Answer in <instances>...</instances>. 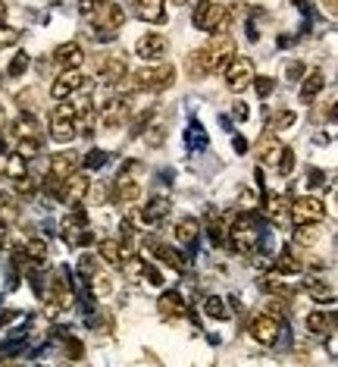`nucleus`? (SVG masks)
Wrapping results in <instances>:
<instances>
[{"mask_svg": "<svg viewBox=\"0 0 338 367\" xmlns=\"http://www.w3.org/2000/svg\"><path fill=\"white\" fill-rule=\"evenodd\" d=\"M197 57H201V66L207 75L213 73H223L226 66L232 63V57H235V41L229 38V35H213V41H210L207 48L197 50Z\"/></svg>", "mask_w": 338, "mask_h": 367, "instance_id": "f257e3e1", "label": "nucleus"}, {"mask_svg": "<svg viewBox=\"0 0 338 367\" xmlns=\"http://www.w3.org/2000/svg\"><path fill=\"white\" fill-rule=\"evenodd\" d=\"M79 135V126H75V97H63L54 107V120H50V138L60 144H69Z\"/></svg>", "mask_w": 338, "mask_h": 367, "instance_id": "f03ea898", "label": "nucleus"}, {"mask_svg": "<svg viewBox=\"0 0 338 367\" xmlns=\"http://www.w3.org/2000/svg\"><path fill=\"white\" fill-rule=\"evenodd\" d=\"M176 82V69L169 63L160 66H141L138 73H132V88L135 91H163Z\"/></svg>", "mask_w": 338, "mask_h": 367, "instance_id": "7ed1b4c3", "label": "nucleus"}, {"mask_svg": "<svg viewBox=\"0 0 338 367\" xmlns=\"http://www.w3.org/2000/svg\"><path fill=\"white\" fill-rule=\"evenodd\" d=\"M91 16H95L91 22H95L97 38H113V35L126 26V10H122L116 0H103V3H97Z\"/></svg>", "mask_w": 338, "mask_h": 367, "instance_id": "20e7f679", "label": "nucleus"}, {"mask_svg": "<svg viewBox=\"0 0 338 367\" xmlns=\"http://www.w3.org/2000/svg\"><path fill=\"white\" fill-rule=\"evenodd\" d=\"M60 232H63V242L72 245V248H81V245L95 242V236H91V229H88V217H85V211H81V204L72 207V214L60 223Z\"/></svg>", "mask_w": 338, "mask_h": 367, "instance_id": "39448f33", "label": "nucleus"}, {"mask_svg": "<svg viewBox=\"0 0 338 367\" xmlns=\"http://www.w3.org/2000/svg\"><path fill=\"white\" fill-rule=\"evenodd\" d=\"M229 19H232V13H229V7H223V3H203V7L195 10V26L201 28V32H210V35L226 32Z\"/></svg>", "mask_w": 338, "mask_h": 367, "instance_id": "423d86ee", "label": "nucleus"}, {"mask_svg": "<svg viewBox=\"0 0 338 367\" xmlns=\"http://www.w3.org/2000/svg\"><path fill=\"white\" fill-rule=\"evenodd\" d=\"M91 191V179L88 173L81 170H72L66 179L60 182V189H57V198H60L63 204H69V207H79L81 201H85V195Z\"/></svg>", "mask_w": 338, "mask_h": 367, "instance_id": "0eeeda50", "label": "nucleus"}, {"mask_svg": "<svg viewBox=\"0 0 338 367\" xmlns=\"http://www.w3.org/2000/svg\"><path fill=\"white\" fill-rule=\"evenodd\" d=\"M229 242H232V248H235L238 254L254 252V248H257V226H254V220L241 214V217L232 223V229H229Z\"/></svg>", "mask_w": 338, "mask_h": 367, "instance_id": "6e6552de", "label": "nucleus"}, {"mask_svg": "<svg viewBox=\"0 0 338 367\" xmlns=\"http://www.w3.org/2000/svg\"><path fill=\"white\" fill-rule=\"evenodd\" d=\"M323 217H326L323 198L307 195V198L291 201V223H323Z\"/></svg>", "mask_w": 338, "mask_h": 367, "instance_id": "1a4fd4ad", "label": "nucleus"}, {"mask_svg": "<svg viewBox=\"0 0 338 367\" xmlns=\"http://www.w3.org/2000/svg\"><path fill=\"white\" fill-rule=\"evenodd\" d=\"M72 170H75V157H72V151H60V154H54V157H50L48 179H44V191L57 198V189H60V182H63V179H66Z\"/></svg>", "mask_w": 338, "mask_h": 367, "instance_id": "9d476101", "label": "nucleus"}, {"mask_svg": "<svg viewBox=\"0 0 338 367\" xmlns=\"http://www.w3.org/2000/svg\"><path fill=\"white\" fill-rule=\"evenodd\" d=\"M254 63L248 57H232V63L226 66V88L229 91H244L254 82Z\"/></svg>", "mask_w": 338, "mask_h": 367, "instance_id": "9b49d317", "label": "nucleus"}, {"mask_svg": "<svg viewBox=\"0 0 338 367\" xmlns=\"http://www.w3.org/2000/svg\"><path fill=\"white\" fill-rule=\"evenodd\" d=\"M129 75V60L126 54H103L101 63H97V79L103 85H119L122 79Z\"/></svg>", "mask_w": 338, "mask_h": 367, "instance_id": "f8f14e48", "label": "nucleus"}, {"mask_svg": "<svg viewBox=\"0 0 338 367\" xmlns=\"http://www.w3.org/2000/svg\"><path fill=\"white\" fill-rule=\"evenodd\" d=\"M48 301H50V311H69V308L75 305V292H72V285H69L66 273H57V276H50Z\"/></svg>", "mask_w": 338, "mask_h": 367, "instance_id": "ddd939ff", "label": "nucleus"}, {"mask_svg": "<svg viewBox=\"0 0 338 367\" xmlns=\"http://www.w3.org/2000/svg\"><path fill=\"white\" fill-rule=\"evenodd\" d=\"M85 88V75H81V69H60V75L54 79V85H50V97L54 101H63V97H72L75 91Z\"/></svg>", "mask_w": 338, "mask_h": 367, "instance_id": "4468645a", "label": "nucleus"}, {"mask_svg": "<svg viewBox=\"0 0 338 367\" xmlns=\"http://www.w3.org/2000/svg\"><path fill=\"white\" fill-rule=\"evenodd\" d=\"M285 144L276 138V132L266 129L264 135L257 138V144H254V154H257V160L264 163V167H279V157H282Z\"/></svg>", "mask_w": 338, "mask_h": 367, "instance_id": "2eb2a0df", "label": "nucleus"}, {"mask_svg": "<svg viewBox=\"0 0 338 367\" xmlns=\"http://www.w3.org/2000/svg\"><path fill=\"white\" fill-rule=\"evenodd\" d=\"M113 201L122 204V207H129L132 201H138L141 198V185H138V179H132L126 170H119V176L113 179Z\"/></svg>", "mask_w": 338, "mask_h": 367, "instance_id": "dca6fc26", "label": "nucleus"}, {"mask_svg": "<svg viewBox=\"0 0 338 367\" xmlns=\"http://www.w3.org/2000/svg\"><path fill=\"white\" fill-rule=\"evenodd\" d=\"M250 336L260 342V346H272L279 339V317L272 314H257L250 320Z\"/></svg>", "mask_w": 338, "mask_h": 367, "instance_id": "f3484780", "label": "nucleus"}, {"mask_svg": "<svg viewBox=\"0 0 338 367\" xmlns=\"http://www.w3.org/2000/svg\"><path fill=\"white\" fill-rule=\"evenodd\" d=\"M10 132H13L16 142H41V122L34 113H22Z\"/></svg>", "mask_w": 338, "mask_h": 367, "instance_id": "a211bd4d", "label": "nucleus"}, {"mask_svg": "<svg viewBox=\"0 0 338 367\" xmlns=\"http://www.w3.org/2000/svg\"><path fill=\"white\" fill-rule=\"evenodd\" d=\"M266 217H270L276 226L288 229V226H291V201H288L285 195H272V198H266Z\"/></svg>", "mask_w": 338, "mask_h": 367, "instance_id": "6ab92c4d", "label": "nucleus"}, {"mask_svg": "<svg viewBox=\"0 0 338 367\" xmlns=\"http://www.w3.org/2000/svg\"><path fill=\"white\" fill-rule=\"evenodd\" d=\"M135 54L144 57V60H160V57L166 54V38H163V35H154V32L141 35L135 44Z\"/></svg>", "mask_w": 338, "mask_h": 367, "instance_id": "aec40b11", "label": "nucleus"}, {"mask_svg": "<svg viewBox=\"0 0 338 367\" xmlns=\"http://www.w3.org/2000/svg\"><path fill=\"white\" fill-rule=\"evenodd\" d=\"M135 16L148 26H160L166 19V3L163 0H135Z\"/></svg>", "mask_w": 338, "mask_h": 367, "instance_id": "412c9836", "label": "nucleus"}, {"mask_svg": "<svg viewBox=\"0 0 338 367\" xmlns=\"http://www.w3.org/2000/svg\"><path fill=\"white\" fill-rule=\"evenodd\" d=\"M54 63L60 69H79L81 63H85V50H81L75 41H69V44H60V48L54 50Z\"/></svg>", "mask_w": 338, "mask_h": 367, "instance_id": "4be33fe9", "label": "nucleus"}, {"mask_svg": "<svg viewBox=\"0 0 338 367\" xmlns=\"http://www.w3.org/2000/svg\"><path fill=\"white\" fill-rule=\"evenodd\" d=\"M126 254H129V252L122 248V242H119V238H101V242H97V258H101V261H107L110 267H119Z\"/></svg>", "mask_w": 338, "mask_h": 367, "instance_id": "5701e85b", "label": "nucleus"}, {"mask_svg": "<svg viewBox=\"0 0 338 367\" xmlns=\"http://www.w3.org/2000/svg\"><path fill=\"white\" fill-rule=\"evenodd\" d=\"M169 207H172V204H169V198L157 195V198H150V201L144 204V207H141V214H138V217H141L144 223H160V220L169 214Z\"/></svg>", "mask_w": 338, "mask_h": 367, "instance_id": "b1692460", "label": "nucleus"}, {"mask_svg": "<svg viewBox=\"0 0 338 367\" xmlns=\"http://www.w3.org/2000/svg\"><path fill=\"white\" fill-rule=\"evenodd\" d=\"M323 85H326V75H323V69H313V73H304V79H301V101L304 104H310L313 97L323 91Z\"/></svg>", "mask_w": 338, "mask_h": 367, "instance_id": "393cba45", "label": "nucleus"}, {"mask_svg": "<svg viewBox=\"0 0 338 367\" xmlns=\"http://www.w3.org/2000/svg\"><path fill=\"white\" fill-rule=\"evenodd\" d=\"M157 308H160V314L166 320H172V317H182L188 308H185V299L179 292H163L160 295V301H157Z\"/></svg>", "mask_w": 338, "mask_h": 367, "instance_id": "a878e982", "label": "nucleus"}, {"mask_svg": "<svg viewBox=\"0 0 338 367\" xmlns=\"http://www.w3.org/2000/svg\"><path fill=\"white\" fill-rule=\"evenodd\" d=\"M272 270H276L279 276H298V273L304 270V264H301L298 252H282L276 261H272Z\"/></svg>", "mask_w": 338, "mask_h": 367, "instance_id": "bb28decb", "label": "nucleus"}, {"mask_svg": "<svg viewBox=\"0 0 338 367\" xmlns=\"http://www.w3.org/2000/svg\"><path fill=\"white\" fill-rule=\"evenodd\" d=\"M0 173L3 176H10V179H22L28 173V163H26V157L22 154H7V157H0Z\"/></svg>", "mask_w": 338, "mask_h": 367, "instance_id": "cd10ccee", "label": "nucleus"}, {"mask_svg": "<svg viewBox=\"0 0 338 367\" xmlns=\"http://www.w3.org/2000/svg\"><path fill=\"white\" fill-rule=\"evenodd\" d=\"M207 229H210V242L217 245V248H223L226 238H229V232H226V220L219 217L213 207L207 211Z\"/></svg>", "mask_w": 338, "mask_h": 367, "instance_id": "c85d7f7f", "label": "nucleus"}, {"mask_svg": "<svg viewBox=\"0 0 338 367\" xmlns=\"http://www.w3.org/2000/svg\"><path fill=\"white\" fill-rule=\"evenodd\" d=\"M319 236H323V226H317V223H298L295 242H298V248H313V245L319 242Z\"/></svg>", "mask_w": 338, "mask_h": 367, "instance_id": "c756f323", "label": "nucleus"}, {"mask_svg": "<svg viewBox=\"0 0 338 367\" xmlns=\"http://www.w3.org/2000/svg\"><path fill=\"white\" fill-rule=\"evenodd\" d=\"M197 236H201V223H197L195 217H185L182 223L176 226V242H179V245H191V242H197Z\"/></svg>", "mask_w": 338, "mask_h": 367, "instance_id": "7c9ffc66", "label": "nucleus"}, {"mask_svg": "<svg viewBox=\"0 0 338 367\" xmlns=\"http://www.w3.org/2000/svg\"><path fill=\"white\" fill-rule=\"evenodd\" d=\"M332 323H335V320H332V311H329V314L313 311L310 317H307V330H310V333H317V336L329 333V330H332Z\"/></svg>", "mask_w": 338, "mask_h": 367, "instance_id": "2f4dec72", "label": "nucleus"}, {"mask_svg": "<svg viewBox=\"0 0 338 367\" xmlns=\"http://www.w3.org/2000/svg\"><path fill=\"white\" fill-rule=\"evenodd\" d=\"M22 252L28 254V261L44 264V261H48V242H44V238H28V242L22 245Z\"/></svg>", "mask_w": 338, "mask_h": 367, "instance_id": "473e14b6", "label": "nucleus"}, {"mask_svg": "<svg viewBox=\"0 0 338 367\" xmlns=\"http://www.w3.org/2000/svg\"><path fill=\"white\" fill-rule=\"evenodd\" d=\"M203 311H207V317H213V320H229V305H226L219 295H210L207 301H203Z\"/></svg>", "mask_w": 338, "mask_h": 367, "instance_id": "72a5a7b5", "label": "nucleus"}, {"mask_svg": "<svg viewBox=\"0 0 338 367\" xmlns=\"http://www.w3.org/2000/svg\"><path fill=\"white\" fill-rule=\"evenodd\" d=\"M295 122H298V116L291 113V110H279L276 116H272L270 120V132H282V129H291V126H295Z\"/></svg>", "mask_w": 338, "mask_h": 367, "instance_id": "f704fd0d", "label": "nucleus"}, {"mask_svg": "<svg viewBox=\"0 0 338 367\" xmlns=\"http://www.w3.org/2000/svg\"><path fill=\"white\" fill-rule=\"evenodd\" d=\"M16 220H19V201H0V223L3 226H13Z\"/></svg>", "mask_w": 338, "mask_h": 367, "instance_id": "c9c22d12", "label": "nucleus"}, {"mask_svg": "<svg viewBox=\"0 0 338 367\" xmlns=\"http://www.w3.org/2000/svg\"><path fill=\"white\" fill-rule=\"evenodd\" d=\"M91 292H95V295H101V299H103V295H110V292H113V283L107 279V273H101V270H97L95 276H91Z\"/></svg>", "mask_w": 338, "mask_h": 367, "instance_id": "e433bc0d", "label": "nucleus"}, {"mask_svg": "<svg viewBox=\"0 0 338 367\" xmlns=\"http://www.w3.org/2000/svg\"><path fill=\"white\" fill-rule=\"evenodd\" d=\"M307 292L313 295V299H319V301H332L335 299V292H332V285H323V283H317V279H307Z\"/></svg>", "mask_w": 338, "mask_h": 367, "instance_id": "4c0bfd02", "label": "nucleus"}, {"mask_svg": "<svg viewBox=\"0 0 338 367\" xmlns=\"http://www.w3.org/2000/svg\"><path fill=\"white\" fill-rule=\"evenodd\" d=\"M28 54L26 50H19V54L13 57V63H10V75H13V79H19V75H26V69H28Z\"/></svg>", "mask_w": 338, "mask_h": 367, "instance_id": "58836bf2", "label": "nucleus"}, {"mask_svg": "<svg viewBox=\"0 0 338 367\" xmlns=\"http://www.w3.org/2000/svg\"><path fill=\"white\" fill-rule=\"evenodd\" d=\"M250 85H257V95L260 97H270L272 91H276V82L270 79V75H254V82Z\"/></svg>", "mask_w": 338, "mask_h": 367, "instance_id": "ea45409f", "label": "nucleus"}, {"mask_svg": "<svg viewBox=\"0 0 338 367\" xmlns=\"http://www.w3.org/2000/svg\"><path fill=\"white\" fill-rule=\"evenodd\" d=\"M141 276H144V283L148 285H163V273H160V267H154V264H144L141 267Z\"/></svg>", "mask_w": 338, "mask_h": 367, "instance_id": "a19ab883", "label": "nucleus"}, {"mask_svg": "<svg viewBox=\"0 0 338 367\" xmlns=\"http://www.w3.org/2000/svg\"><path fill=\"white\" fill-rule=\"evenodd\" d=\"M79 273H81L85 279L95 276V273H97V254H85V258L79 261Z\"/></svg>", "mask_w": 338, "mask_h": 367, "instance_id": "79ce46f5", "label": "nucleus"}, {"mask_svg": "<svg viewBox=\"0 0 338 367\" xmlns=\"http://www.w3.org/2000/svg\"><path fill=\"white\" fill-rule=\"evenodd\" d=\"M13 182H16V195H19V198H32V191H34V179L28 176V173H26L22 179H13Z\"/></svg>", "mask_w": 338, "mask_h": 367, "instance_id": "37998d69", "label": "nucleus"}, {"mask_svg": "<svg viewBox=\"0 0 338 367\" xmlns=\"http://www.w3.org/2000/svg\"><path fill=\"white\" fill-rule=\"evenodd\" d=\"M304 73H307V69H304V63H301V60H288V63H285V75H288L291 82L304 79Z\"/></svg>", "mask_w": 338, "mask_h": 367, "instance_id": "c03bdc74", "label": "nucleus"}, {"mask_svg": "<svg viewBox=\"0 0 338 367\" xmlns=\"http://www.w3.org/2000/svg\"><path fill=\"white\" fill-rule=\"evenodd\" d=\"M291 167H295V151L285 148L282 157H279V173H282V176H291Z\"/></svg>", "mask_w": 338, "mask_h": 367, "instance_id": "a18cd8bd", "label": "nucleus"}, {"mask_svg": "<svg viewBox=\"0 0 338 367\" xmlns=\"http://www.w3.org/2000/svg\"><path fill=\"white\" fill-rule=\"evenodd\" d=\"M103 163H107V151H91V154L85 157V167H88V170H101Z\"/></svg>", "mask_w": 338, "mask_h": 367, "instance_id": "49530a36", "label": "nucleus"}, {"mask_svg": "<svg viewBox=\"0 0 338 367\" xmlns=\"http://www.w3.org/2000/svg\"><path fill=\"white\" fill-rule=\"evenodd\" d=\"M19 41V32L16 28H7L3 22H0V48H10V44H16Z\"/></svg>", "mask_w": 338, "mask_h": 367, "instance_id": "de8ad7c7", "label": "nucleus"}, {"mask_svg": "<svg viewBox=\"0 0 338 367\" xmlns=\"http://www.w3.org/2000/svg\"><path fill=\"white\" fill-rule=\"evenodd\" d=\"M81 342L79 339H66V358H72V361H79L81 358Z\"/></svg>", "mask_w": 338, "mask_h": 367, "instance_id": "09e8293b", "label": "nucleus"}, {"mask_svg": "<svg viewBox=\"0 0 338 367\" xmlns=\"http://www.w3.org/2000/svg\"><path fill=\"white\" fill-rule=\"evenodd\" d=\"M238 201H241L244 207H257V191H254V189H244Z\"/></svg>", "mask_w": 338, "mask_h": 367, "instance_id": "8fccbe9b", "label": "nucleus"}, {"mask_svg": "<svg viewBox=\"0 0 338 367\" xmlns=\"http://www.w3.org/2000/svg\"><path fill=\"white\" fill-rule=\"evenodd\" d=\"M307 182H310L313 189H319V185L326 182V176H323V173H319V170H310V179H307Z\"/></svg>", "mask_w": 338, "mask_h": 367, "instance_id": "3c124183", "label": "nucleus"}, {"mask_svg": "<svg viewBox=\"0 0 338 367\" xmlns=\"http://www.w3.org/2000/svg\"><path fill=\"white\" fill-rule=\"evenodd\" d=\"M97 3H103V0H81L79 7H81V13H95Z\"/></svg>", "mask_w": 338, "mask_h": 367, "instance_id": "603ef678", "label": "nucleus"}, {"mask_svg": "<svg viewBox=\"0 0 338 367\" xmlns=\"http://www.w3.org/2000/svg\"><path fill=\"white\" fill-rule=\"evenodd\" d=\"M232 113H235V116H238V120H248V107H244V104H241V101H238V104H235V110H232Z\"/></svg>", "mask_w": 338, "mask_h": 367, "instance_id": "864d4df0", "label": "nucleus"}, {"mask_svg": "<svg viewBox=\"0 0 338 367\" xmlns=\"http://www.w3.org/2000/svg\"><path fill=\"white\" fill-rule=\"evenodd\" d=\"M235 151H238V154H248V144H244V138H235Z\"/></svg>", "mask_w": 338, "mask_h": 367, "instance_id": "5fc2aeb1", "label": "nucleus"}, {"mask_svg": "<svg viewBox=\"0 0 338 367\" xmlns=\"http://www.w3.org/2000/svg\"><path fill=\"white\" fill-rule=\"evenodd\" d=\"M326 10H329V13L335 16V0H326Z\"/></svg>", "mask_w": 338, "mask_h": 367, "instance_id": "6e6d98bb", "label": "nucleus"}, {"mask_svg": "<svg viewBox=\"0 0 338 367\" xmlns=\"http://www.w3.org/2000/svg\"><path fill=\"white\" fill-rule=\"evenodd\" d=\"M288 3H298V7H304V0H288Z\"/></svg>", "mask_w": 338, "mask_h": 367, "instance_id": "4d7b16f0", "label": "nucleus"}, {"mask_svg": "<svg viewBox=\"0 0 338 367\" xmlns=\"http://www.w3.org/2000/svg\"><path fill=\"white\" fill-rule=\"evenodd\" d=\"M0 126H3V110H0Z\"/></svg>", "mask_w": 338, "mask_h": 367, "instance_id": "13d9d810", "label": "nucleus"}, {"mask_svg": "<svg viewBox=\"0 0 338 367\" xmlns=\"http://www.w3.org/2000/svg\"><path fill=\"white\" fill-rule=\"evenodd\" d=\"M172 3H188V0H172Z\"/></svg>", "mask_w": 338, "mask_h": 367, "instance_id": "bf43d9fd", "label": "nucleus"}, {"mask_svg": "<svg viewBox=\"0 0 338 367\" xmlns=\"http://www.w3.org/2000/svg\"><path fill=\"white\" fill-rule=\"evenodd\" d=\"M0 82H3V75H0Z\"/></svg>", "mask_w": 338, "mask_h": 367, "instance_id": "052dcab7", "label": "nucleus"}]
</instances>
